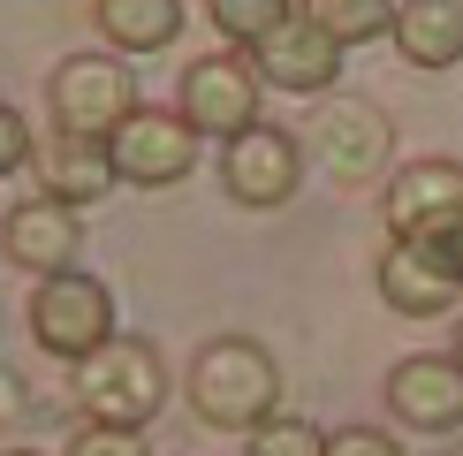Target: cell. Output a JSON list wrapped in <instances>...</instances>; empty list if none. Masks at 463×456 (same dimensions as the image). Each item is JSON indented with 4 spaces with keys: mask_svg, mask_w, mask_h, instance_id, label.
Instances as JSON below:
<instances>
[{
    "mask_svg": "<svg viewBox=\"0 0 463 456\" xmlns=\"http://www.w3.org/2000/svg\"><path fill=\"white\" fill-rule=\"evenodd\" d=\"M91 24L122 53H160L183 38V0H91Z\"/></svg>",
    "mask_w": 463,
    "mask_h": 456,
    "instance_id": "cell-16",
    "label": "cell"
},
{
    "mask_svg": "<svg viewBox=\"0 0 463 456\" xmlns=\"http://www.w3.org/2000/svg\"><path fill=\"white\" fill-rule=\"evenodd\" d=\"M440 252H449V266H456V274H463V221L449 228V236H440Z\"/></svg>",
    "mask_w": 463,
    "mask_h": 456,
    "instance_id": "cell-23",
    "label": "cell"
},
{
    "mask_svg": "<svg viewBox=\"0 0 463 456\" xmlns=\"http://www.w3.org/2000/svg\"><path fill=\"white\" fill-rule=\"evenodd\" d=\"M46 107H53L61 138H114L145 100H137V76H129L122 53H69L46 76Z\"/></svg>",
    "mask_w": 463,
    "mask_h": 456,
    "instance_id": "cell-3",
    "label": "cell"
},
{
    "mask_svg": "<svg viewBox=\"0 0 463 456\" xmlns=\"http://www.w3.org/2000/svg\"><path fill=\"white\" fill-rule=\"evenodd\" d=\"M304 145H312V160L335 167L342 183H364V176H380V167L395 160V129H388V114L364 107V100H326L312 122H304Z\"/></svg>",
    "mask_w": 463,
    "mask_h": 456,
    "instance_id": "cell-9",
    "label": "cell"
},
{
    "mask_svg": "<svg viewBox=\"0 0 463 456\" xmlns=\"http://www.w3.org/2000/svg\"><path fill=\"white\" fill-rule=\"evenodd\" d=\"M250 62H259L266 91H297V100H312V91H335L342 46H335L326 31H312L304 15H288V24L266 38V46H250Z\"/></svg>",
    "mask_w": 463,
    "mask_h": 456,
    "instance_id": "cell-13",
    "label": "cell"
},
{
    "mask_svg": "<svg viewBox=\"0 0 463 456\" xmlns=\"http://www.w3.org/2000/svg\"><path fill=\"white\" fill-rule=\"evenodd\" d=\"M107 152H114V176L129 190H167L198 167V129L183 122V107H137L107 138Z\"/></svg>",
    "mask_w": 463,
    "mask_h": 456,
    "instance_id": "cell-7",
    "label": "cell"
},
{
    "mask_svg": "<svg viewBox=\"0 0 463 456\" xmlns=\"http://www.w3.org/2000/svg\"><path fill=\"white\" fill-rule=\"evenodd\" d=\"M183 395H190V411H198L205 426L250 433V426H266L274 404H281V366H274V350L250 342V335H213L198 357H190Z\"/></svg>",
    "mask_w": 463,
    "mask_h": 456,
    "instance_id": "cell-1",
    "label": "cell"
},
{
    "mask_svg": "<svg viewBox=\"0 0 463 456\" xmlns=\"http://www.w3.org/2000/svg\"><path fill=\"white\" fill-rule=\"evenodd\" d=\"M221 183H228V198H236V205L274 214V205H288V198H297V183H304V145L288 138V129L259 122V129H243V138L221 145Z\"/></svg>",
    "mask_w": 463,
    "mask_h": 456,
    "instance_id": "cell-8",
    "label": "cell"
},
{
    "mask_svg": "<svg viewBox=\"0 0 463 456\" xmlns=\"http://www.w3.org/2000/svg\"><path fill=\"white\" fill-rule=\"evenodd\" d=\"M373 281H380V297H388V312H402V319H440V312H456V297H463V274L449 266V252H440V243H411V236H388Z\"/></svg>",
    "mask_w": 463,
    "mask_h": 456,
    "instance_id": "cell-10",
    "label": "cell"
},
{
    "mask_svg": "<svg viewBox=\"0 0 463 456\" xmlns=\"http://www.w3.org/2000/svg\"><path fill=\"white\" fill-rule=\"evenodd\" d=\"M76 252H84V228H76V205L61 198H24L8 221H0V259L24 266V274H69Z\"/></svg>",
    "mask_w": 463,
    "mask_h": 456,
    "instance_id": "cell-12",
    "label": "cell"
},
{
    "mask_svg": "<svg viewBox=\"0 0 463 456\" xmlns=\"http://www.w3.org/2000/svg\"><path fill=\"white\" fill-rule=\"evenodd\" d=\"M388 411L426 442L456 433L463 426V357H402L388 373Z\"/></svg>",
    "mask_w": 463,
    "mask_h": 456,
    "instance_id": "cell-11",
    "label": "cell"
},
{
    "mask_svg": "<svg viewBox=\"0 0 463 456\" xmlns=\"http://www.w3.org/2000/svg\"><path fill=\"white\" fill-rule=\"evenodd\" d=\"M38 176H46V198H61V205H99L114 183V152L107 138H61L53 129V145L38 152Z\"/></svg>",
    "mask_w": 463,
    "mask_h": 456,
    "instance_id": "cell-14",
    "label": "cell"
},
{
    "mask_svg": "<svg viewBox=\"0 0 463 456\" xmlns=\"http://www.w3.org/2000/svg\"><path fill=\"white\" fill-rule=\"evenodd\" d=\"M243 456H326V433L312 426V418L274 411L266 426H250V449H243Z\"/></svg>",
    "mask_w": 463,
    "mask_h": 456,
    "instance_id": "cell-19",
    "label": "cell"
},
{
    "mask_svg": "<svg viewBox=\"0 0 463 456\" xmlns=\"http://www.w3.org/2000/svg\"><path fill=\"white\" fill-rule=\"evenodd\" d=\"M61 456H152V442H145V426H99V418H84V433Z\"/></svg>",
    "mask_w": 463,
    "mask_h": 456,
    "instance_id": "cell-20",
    "label": "cell"
},
{
    "mask_svg": "<svg viewBox=\"0 0 463 456\" xmlns=\"http://www.w3.org/2000/svg\"><path fill=\"white\" fill-rule=\"evenodd\" d=\"M31 335L38 350L53 357H91L99 342H114V290L99 274H84V266H69V274H46L31 290Z\"/></svg>",
    "mask_w": 463,
    "mask_h": 456,
    "instance_id": "cell-5",
    "label": "cell"
},
{
    "mask_svg": "<svg viewBox=\"0 0 463 456\" xmlns=\"http://www.w3.org/2000/svg\"><path fill=\"white\" fill-rule=\"evenodd\" d=\"M395 53L411 69H456L463 62V0H402L395 8Z\"/></svg>",
    "mask_w": 463,
    "mask_h": 456,
    "instance_id": "cell-15",
    "label": "cell"
},
{
    "mask_svg": "<svg viewBox=\"0 0 463 456\" xmlns=\"http://www.w3.org/2000/svg\"><path fill=\"white\" fill-rule=\"evenodd\" d=\"M326 456H402V442L380 433V426H335L326 433Z\"/></svg>",
    "mask_w": 463,
    "mask_h": 456,
    "instance_id": "cell-21",
    "label": "cell"
},
{
    "mask_svg": "<svg viewBox=\"0 0 463 456\" xmlns=\"http://www.w3.org/2000/svg\"><path fill=\"white\" fill-rule=\"evenodd\" d=\"M0 456H38V449H0Z\"/></svg>",
    "mask_w": 463,
    "mask_h": 456,
    "instance_id": "cell-25",
    "label": "cell"
},
{
    "mask_svg": "<svg viewBox=\"0 0 463 456\" xmlns=\"http://www.w3.org/2000/svg\"><path fill=\"white\" fill-rule=\"evenodd\" d=\"M259 100H266V76L259 62H250L243 46H228V53H198V62L183 69V84H175V107H183V122L198 129V138H243V129H259Z\"/></svg>",
    "mask_w": 463,
    "mask_h": 456,
    "instance_id": "cell-4",
    "label": "cell"
},
{
    "mask_svg": "<svg viewBox=\"0 0 463 456\" xmlns=\"http://www.w3.org/2000/svg\"><path fill=\"white\" fill-rule=\"evenodd\" d=\"M31 167V129L15 107H0V176H24Z\"/></svg>",
    "mask_w": 463,
    "mask_h": 456,
    "instance_id": "cell-22",
    "label": "cell"
},
{
    "mask_svg": "<svg viewBox=\"0 0 463 456\" xmlns=\"http://www.w3.org/2000/svg\"><path fill=\"white\" fill-rule=\"evenodd\" d=\"M205 15H213V31L228 38V46L250 53V46H266L297 8H288V0H205Z\"/></svg>",
    "mask_w": 463,
    "mask_h": 456,
    "instance_id": "cell-18",
    "label": "cell"
},
{
    "mask_svg": "<svg viewBox=\"0 0 463 456\" xmlns=\"http://www.w3.org/2000/svg\"><path fill=\"white\" fill-rule=\"evenodd\" d=\"M69 395H76V411L99 418V426H152V418L167 411V357H160V342H145V335L99 342L91 357L69 366Z\"/></svg>",
    "mask_w": 463,
    "mask_h": 456,
    "instance_id": "cell-2",
    "label": "cell"
},
{
    "mask_svg": "<svg viewBox=\"0 0 463 456\" xmlns=\"http://www.w3.org/2000/svg\"><path fill=\"white\" fill-rule=\"evenodd\" d=\"M380 221H388V236L440 243V236H449V228L463 221V160L433 152V160L395 167L388 190H380Z\"/></svg>",
    "mask_w": 463,
    "mask_h": 456,
    "instance_id": "cell-6",
    "label": "cell"
},
{
    "mask_svg": "<svg viewBox=\"0 0 463 456\" xmlns=\"http://www.w3.org/2000/svg\"><path fill=\"white\" fill-rule=\"evenodd\" d=\"M456 357H463V319H456Z\"/></svg>",
    "mask_w": 463,
    "mask_h": 456,
    "instance_id": "cell-24",
    "label": "cell"
},
{
    "mask_svg": "<svg viewBox=\"0 0 463 456\" xmlns=\"http://www.w3.org/2000/svg\"><path fill=\"white\" fill-rule=\"evenodd\" d=\"M297 15L312 31H326L335 46H373L395 38V0H297Z\"/></svg>",
    "mask_w": 463,
    "mask_h": 456,
    "instance_id": "cell-17",
    "label": "cell"
}]
</instances>
